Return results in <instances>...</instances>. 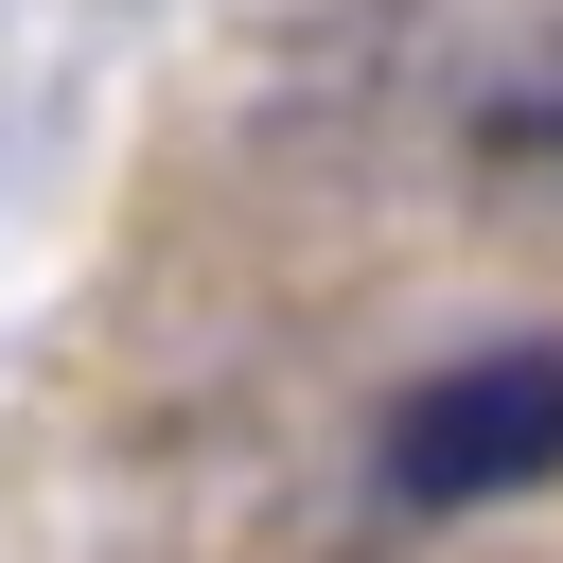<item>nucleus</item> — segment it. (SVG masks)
Masks as SVG:
<instances>
[{
	"mask_svg": "<svg viewBox=\"0 0 563 563\" xmlns=\"http://www.w3.org/2000/svg\"><path fill=\"white\" fill-rule=\"evenodd\" d=\"M563 475V352L510 334V352H457L387 405V510H493V493H545Z\"/></svg>",
	"mask_w": 563,
	"mask_h": 563,
	"instance_id": "nucleus-1",
	"label": "nucleus"
}]
</instances>
